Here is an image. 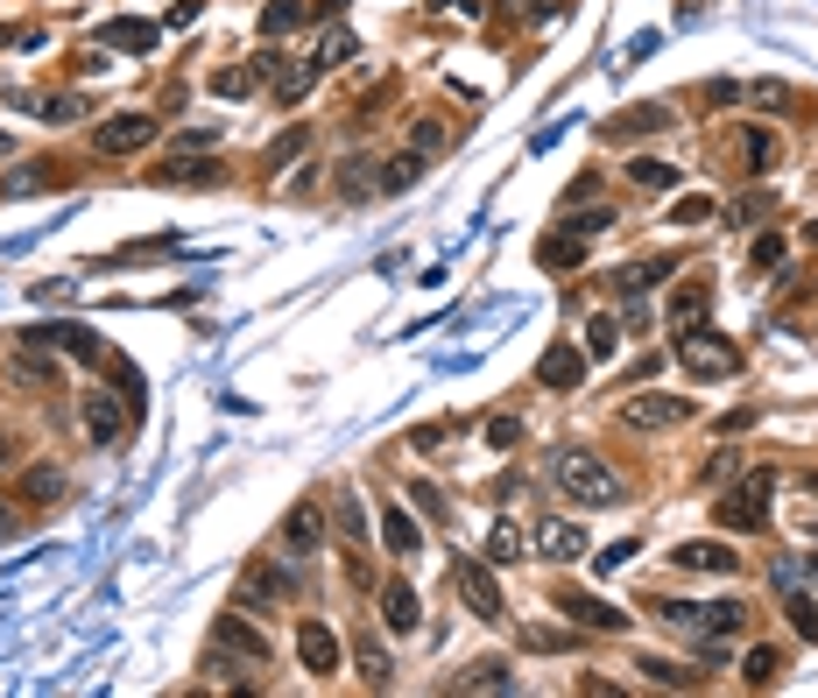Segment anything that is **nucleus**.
I'll return each instance as SVG.
<instances>
[{"mask_svg":"<svg viewBox=\"0 0 818 698\" xmlns=\"http://www.w3.org/2000/svg\"><path fill=\"white\" fill-rule=\"evenodd\" d=\"M572 635L564 628H523V649H537V657H550V649H564Z\"/></svg>","mask_w":818,"mask_h":698,"instance_id":"a18cd8bd","label":"nucleus"},{"mask_svg":"<svg viewBox=\"0 0 818 698\" xmlns=\"http://www.w3.org/2000/svg\"><path fill=\"white\" fill-rule=\"evenodd\" d=\"M706 304H712L706 282H684V290L671 296V318H677V324H698V318H706Z\"/></svg>","mask_w":818,"mask_h":698,"instance_id":"473e14b6","label":"nucleus"},{"mask_svg":"<svg viewBox=\"0 0 818 698\" xmlns=\"http://www.w3.org/2000/svg\"><path fill=\"white\" fill-rule=\"evenodd\" d=\"M219 642H227V649H247V657H269V642H261V628H247V621H241V607H233V614L227 621H219Z\"/></svg>","mask_w":818,"mask_h":698,"instance_id":"a878e982","label":"nucleus"},{"mask_svg":"<svg viewBox=\"0 0 818 698\" xmlns=\"http://www.w3.org/2000/svg\"><path fill=\"white\" fill-rule=\"evenodd\" d=\"M261 71H276V50H261V64H227V71L212 78V93H219V99H247V93L261 85Z\"/></svg>","mask_w":818,"mask_h":698,"instance_id":"f3484780","label":"nucleus"},{"mask_svg":"<svg viewBox=\"0 0 818 698\" xmlns=\"http://www.w3.org/2000/svg\"><path fill=\"white\" fill-rule=\"evenodd\" d=\"M628 184H643V191H671V184H677V170H671L663 156H635V162H628Z\"/></svg>","mask_w":818,"mask_h":698,"instance_id":"7c9ffc66","label":"nucleus"},{"mask_svg":"<svg viewBox=\"0 0 818 698\" xmlns=\"http://www.w3.org/2000/svg\"><path fill=\"white\" fill-rule=\"evenodd\" d=\"M777 677H783V657H777V649H748V657H741V685L769 691Z\"/></svg>","mask_w":818,"mask_h":698,"instance_id":"393cba45","label":"nucleus"},{"mask_svg":"<svg viewBox=\"0 0 818 698\" xmlns=\"http://www.w3.org/2000/svg\"><path fill=\"white\" fill-rule=\"evenodd\" d=\"M381 628L389 635H416L424 628V600L410 592V578H389V586H381Z\"/></svg>","mask_w":818,"mask_h":698,"instance_id":"9b49d317","label":"nucleus"},{"mask_svg":"<svg viewBox=\"0 0 818 698\" xmlns=\"http://www.w3.org/2000/svg\"><path fill=\"white\" fill-rule=\"evenodd\" d=\"M36 339L42 346H57L64 360H85V367H107V346H99L85 324H36Z\"/></svg>","mask_w":818,"mask_h":698,"instance_id":"f8f14e48","label":"nucleus"},{"mask_svg":"<svg viewBox=\"0 0 818 698\" xmlns=\"http://www.w3.org/2000/svg\"><path fill=\"white\" fill-rule=\"evenodd\" d=\"M805 572H811V578H818V558H805Z\"/></svg>","mask_w":818,"mask_h":698,"instance_id":"13d9d810","label":"nucleus"},{"mask_svg":"<svg viewBox=\"0 0 818 698\" xmlns=\"http://www.w3.org/2000/svg\"><path fill=\"white\" fill-rule=\"evenodd\" d=\"M353 663H361V677H367L375 691H389V685H395V663H389V649H381L375 635H361V642H353Z\"/></svg>","mask_w":818,"mask_h":698,"instance_id":"aec40b11","label":"nucleus"},{"mask_svg":"<svg viewBox=\"0 0 818 698\" xmlns=\"http://www.w3.org/2000/svg\"><path fill=\"white\" fill-rule=\"evenodd\" d=\"M628 558H635V543H614V551H607V558H593V564H600V572H621Z\"/></svg>","mask_w":818,"mask_h":698,"instance_id":"5fc2aeb1","label":"nucleus"},{"mask_svg":"<svg viewBox=\"0 0 818 698\" xmlns=\"http://www.w3.org/2000/svg\"><path fill=\"white\" fill-rule=\"evenodd\" d=\"M741 466V452H734V444H727V452H712L706 458V473H698V480H727V473H734Z\"/></svg>","mask_w":818,"mask_h":698,"instance_id":"de8ad7c7","label":"nucleus"},{"mask_svg":"<svg viewBox=\"0 0 818 698\" xmlns=\"http://www.w3.org/2000/svg\"><path fill=\"white\" fill-rule=\"evenodd\" d=\"M198 8H205V0H176V8H170V28H184V22H198Z\"/></svg>","mask_w":818,"mask_h":698,"instance_id":"6e6d98bb","label":"nucleus"},{"mask_svg":"<svg viewBox=\"0 0 818 698\" xmlns=\"http://www.w3.org/2000/svg\"><path fill=\"white\" fill-rule=\"evenodd\" d=\"M466 691H515L509 663H495V657H487V663H473V671H466Z\"/></svg>","mask_w":818,"mask_h":698,"instance_id":"c9c22d12","label":"nucleus"},{"mask_svg":"<svg viewBox=\"0 0 818 698\" xmlns=\"http://www.w3.org/2000/svg\"><path fill=\"white\" fill-rule=\"evenodd\" d=\"M783 614H791V628L805 635V642H818V600H811L805 586H791V592H783Z\"/></svg>","mask_w":818,"mask_h":698,"instance_id":"c85d7f7f","label":"nucleus"},{"mask_svg":"<svg viewBox=\"0 0 818 698\" xmlns=\"http://www.w3.org/2000/svg\"><path fill=\"white\" fill-rule=\"evenodd\" d=\"M677 360H684V375H692V381H727V375H741V346H734V339H720V332H706V324L677 332Z\"/></svg>","mask_w":818,"mask_h":698,"instance_id":"7ed1b4c3","label":"nucleus"},{"mask_svg":"<svg viewBox=\"0 0 818 698\" xmlns=\"http://www.w3.org/2000/svg\"><path fill=\"white\" fill-rule=\"evenodd\" d=\"M85 430H93L99 444H113L121 438V403H113V395H93V403H85Z\"/></svg>","mask_w":818,"mask_h":698,"instance_id":"bb28decb","label":"nucleus"},{"mask_svg":"<svg viewBox=\"0 0 818 698\" xmlns=\"http://www.w3.org/2000/svg\"><path fill=\"white\" fill-rule=\"evenodd\" d=\"M487 444H495V452H515V444H523V417H487Z\"/></svg>","mask_w":818,"mask_h":698,"instance_id":"a19ab883","label":"nucleus"},{"mask_svg":"<svg viewBox=\"0 0 818 698\" xmlns=\"http://www.w3.org/2000/svg\"><path fill=\"white\" fill-rule=\"evenodd\" d=\"M515 14H529V22H550V14H564V0H515Z\"/></svg>","mask_w":818,"mask_h":698,"instance_id":"8fccbe9b","label":"nucleus"},{"mask_svg":"<svg viewBox=\"0 0 818 698\" xmlns=\"http://www.w3.org/2000/svg\"><path fill=\"white\" fill-rule=\"evenodd\" d=\"M8 537H22V509H14V501H0V543Z\"/></svg>","mask_w":818,"mask_h":698,"instance_id":"864d4df0","label":"nucleus"},{"mask_svg":"<svg viewBox=\"0 0 818 698\" xmlns=\"http://www.w3.org/2000/svg\"><path fill=\"white\" fill-rule=\"evenodd\" d=\"M381 543H389V558H416V551H424L416 515H410V509H389V515H381Z\"/></svg>","mask_w":818,"mask_h":698,"instance_id":"a211bd4d","label":"nucleus"},{"mask_svg":"<svg viewBox=\"0 0 818 698\" xmlns=\"http://www.w3.org/2000/svg\"><path fill=\"white\" fill-rule=\"evenodd\" d=\"M205 148H219L212 127H198V135H176V162H184V156H205Z\"/></svg>","mask_w":818,"mask_h":698,"instance_id":"49530a36","label":"nucleus"},{"mask_svg":"<svg viewBox=\"0 0 818 698\" xmlns=\"http://www.w3.org/2000/svg\"><path fill=\"white\" fill-rule=\"evenodd\" d=\"M8 375H22V381H57V360L42 353V339H36V332H28V346L8 360Z\"/></svg>","mask_w":818,"mask_h":698,"instance_id":"4be33fe9","label":"nucleus"},{"mask_svg":"<svg viewBox=\"0 0 818 698\" xmlns=\"http://www.w3.org/2000/svg\"><path fill=\"white\" fill-rule=\"evenodd\" d=\"M769 487H777V473H748V480H741L734 487V494H727V501H712V515H720V529H748V537H755V529H762L769 523Z\"/></svg>","mask_w":818,"mask_h":698,"instance_id":"39448f33","label":"nucleus"},{"mask_svg":"<svg viewBox=\"0 0 818 698\" xmlns=\"http://www.w3.org/2000/svg\"><path fill=\"white\" fill-rule=\"evenodd\" d=\"M734 156H741V170H777V135H769V127H748V135L734 142Z\"/></svg>","mask_w":818,"mask_h":698,"instance_id":"412c9836","label":"nucleus"},{"mask_svg":"<svg viewBox=\"0 0 818 698\" xmlns=\"http://www.w3.org/2000/svg\"><path fill=\"white\" fill-rule=\"evenodd\" d=\"M0 466H8V438H0Z\"/></svg>","mask_w":818,"mask_h":698,"instance_id":"bf43d9fd","label":"nucleus"},{"mask_svg":"<svg viewBox=\"0 0 818 698\" xmlns=\"http://www.w3.org/2000/svg\"><path fill=\"white\" fill-rule=\"evenodd\" d=\"M282 543H290L296 558H310L325 543V515H318V501H296L290 509V523H282Z\"/></svg>","mask_w":818,"mask_h":698,"instance_id":"4468645a","label":"nucleus"},{"mask_svg":"<svg viewBox=\"0 0 818 698\" xmlns=\"http://www.w3.org/2000/svg\"><path fill=\"white\" fill-rule=\"evenodd\" d=\"M741 99H748V107H762V113H783V107H791V85H783V78H755Z\"/></svg>","mask_w":818,"mask_h":698,"instance_id":"f704fd0d","label":"nucleus"},{"mask_svg":"<svg viewBox=\"0 0 818 698\" xmlns=\"http://www.w3.org/2000/svg\"><path fill=\"white\" fill-rule=\"evenodd\" d=\"M614 346H621V324H614V318H593V324H586V353H593V360H607Z\"/></svg>","mask_w":818,"mask_h":698,"instance_id":"58836bf2","label":"nucleus"},{"mask_svg":"<svg viewBox=\"0 0 818 698\" xmlns=\"http://www.w3.org/2000/svg\"><path fill=\"white\" fill-rule=\"evenodd\" d=\"M550 487H558L564 501H578V509H621V473L607 466V458H593L586 444H558L550 452Z\"/></svg>","mask_w":818,"mask_h":698,"instance_id":"f257e3e1","label":"nucleus"},{"mask_svg":"<svg viewBox=\"0 0 818 698\" xmlns=\"http://www.w3.org/2000/svg\"><path fill=\"white\" fill-rule=\"evenodd\" d=\"M564 226H572L578 241H586V233H607V226H614V212H607V205H586V212H578V219H564Z\"/></svg>","mask_w":818,"mask_h":698,"instance_id":"79ce46f5","label":"nucleus"},{"mask_svg":"<svg viewBox=\"0 0 818 698\" xmlns=\"http://www.w3.org/2000/svg\"><path fill=\"white\" fill-rule=\"evenodd\" d=\"M339 191H346V198H367V191H381V176L361 170V156H346V170H339Z\"/></svg>","mask_w":818,"mask_h":698,"instance_id":"4c0bfd02","label":"nucleus"},{"mask_svg":"<svg viewBox=\"0 0 818 698\" xmlns=\"http://www.w3.org/2000/svg\"><path fill=\"white\" fill-rule=\"evenodd\" d=\"M444 14H466V22H480V14H487V0H444Z\"/></svg>","mask_w":818,"mask_h":698,"instance_id":"4d7b16f0","label":"nucleus"},{"mask_svg":"<svg viewBox=\"0 0 818 698\" xmlns=\"http://www.w3.org/2000/svg\"><path fill=\"white\" fill-rule=\"evenodd\" d=\"M452 586H459V600L473 607V621H509V600H501V586H495V572H487L480 558H459V572H452Z\"/></svg>","mask_w":818,"mask_h":698,"instance_id":"0eeeda50","label":"nucleus"},{"mask_svg":"<svg viewBox=\"0 0 818 698\" xmlns=\"http://www.w3.org/2000/svg\"><path fill=\"white\" fill-rule=\"evenodd\" d=\"M692 395H663V389H643V395H628L621 403V424L628 430H677V424H692Z\"/></svg>","mask_w":818,"mask_h":698,"instance_id":"423d86ee","label":"nucleus"},{"mask_svg":"<svg viewBox=\"0 0 818 698\" xmlns=\"http://www.w3.org/2000/svg\"><path fill=\"white\" fill-rule=\"evenodd\" d=\"M148 142H156V113H113V121H99V135H93L99 156H135Z\"/></svg>","mask_w":818,"mask_h":698,"instance_id":"1a4fd4ad","label":"nucleus"},{"mask_svg":"<svg viewBox=\"0 0 818 698\" xmlns=\"http://www.w3.org/2000/svg\"><path fill=\"white\" fill-rule=\"evenodd\" d=\"M107 50L148 57V50H156V22H113V28H107Z\"/></svg>","mask_w":818,"mask_h":698,"instance_id":"b1692460","label":"nucleus"},{"mask_svg":"<svg viewBox=\"0 0 818 698\" xmlns=\"http://www.w3.org/2000/svg\"><path fill=\"white\" fill-rule=\"evenodd\" d=\"M537 381L544 389H578V381H586V353H578L572 339H558V346L537 360Z\"/></svg>","mask_w":818,"mask_h":698,"instance_id":"ddd939ff","label":"nucleus"},{"mask_svg":"<svg viewBox=\"0 0 818 698\" xmlns=\"http://www.w3.org/2000/svg\"><path fill=\"white\" fill-rule=\"evenodd\" d=\"M410 501H416L424 515H444V494H438V487H410Z\"/></svg>","mask_w":818,"mask_h":698,"instance_id":"603ef678","label":"nucleus"},{"mask_svg":"<svg viewBox=\"0 0 818 698\" xmlns=\"http://www.w3.org/2000/svg\"><path fill=\"white\" fill-rule=\"evenodd\" d=\"M523 523H509V515H501V523L495 529H487V564H515V558H523Z\"/></svg>","mask_w":818,"mask_h":698,"instance_id":"5701e85b","label":"nucleus"},{"mask_svg":"<svg viewBox=\"0 0 818 698\" xmlns=\"http://www.w3.org/2000/svg\"><path fill=\"white\" fill-rule=\"evenodd\" d=\"M0 156H8V135H0Z\"/></svg>","mask_w":818,"mask_h":698,"instance_id":"052dcab7","label":"nucleus"},{"mask_svg":"<svg viewBox=\"0 0 818 698\" xmlns=\"http://www.w3.org/2000/svg\"><path fill=\"white\" fill-rule=\"evenodd\" d=\"M296 657L310 677H339V635L325 621H296Z\"/></svg>","mask_w":818,"mask_h":698,"instance_id":"9d476101","label":"nucleus"},{"mask_svg":"<svg viewBox=\"0 0 818 698\" xmlns=\"http://www.w3.org/2000/svg\"><path fill=\"white\" fill-rule=\"evenodd\" d=\"M233 607H241V614H282V607H290V572H282L276 558H255V564L241 572Z\"/></svg>","mask_w":818,"mask_h":698,"instance_id":"20e7f679","label":"nucleus"},{"mask_svg":"<svg viewBox=\"0 0 818 698\" xmlns=\"http://www.w3.org/2000/svg\"><path fill=\"white\" fill-rule=\"evenodd\" d=\"M564 614H572V628H600V635L628 628V614H614L607 600H578V592H564Z\"/></svg>","mask_w":818,"mask_h":698,"instance_id":"dca6fc26","label":"nucleus"},{"mask_svg":"<svg viewBox=\"0 0 818 698\" xmlns=\"http://www.w3.org/2000/svg\"><path fill=\"white\" fill-rule=\"evenodd\" d=\"M643 671H649V685H663V691H698V671H684V663H663V657H649Z\"/></svg>","mask_w":818,"mask_h":698,"instance_id":"72a5a7b5","label":"nucleus"},{"mask_svg":"<svg viewBox=\"0 0 818 698\" xmlns=\"http://www.w3.org/2000/svg\"><path fill=\"white\" fill-rule=\"evenodd\" d=\"M410 142H416V156H430V148H444V127H438V121H424Z\"/></svg>","mask_w":818,"mask_h":698,"instance_id":"3c124183","label":"nucleus"},{"mask_svg":"<svg viewBox=\"0 0 818 698\" xmlns=\"http://www.w3.org/2000/svg\"><path fill=\"white\" fill-rule=\"evenodd\" d=\"M657 621L698 649V642H727V635H734L741 621H748V607H741V600H720V607H684V600H663V607H657Z\"/></svg>","mask_w":818,"mask_h":698,"instance_id":"f03ea898","label":"nucleus"},{"mask_svg":"<svg viewBox=\"0 0 818 698\" xmlns=\"http://www.w3.org/2000/svg\"><path fill=\"white\" fill-rule=\"evenodd\" d=\"M14 501H36V509L64 501V473H57V466H28V473H22V487H14Z\"/></svg>","mask_w":818,"mask_h":698,"instance_id":"6ab92c4d","label":"nucleus"},{"mask_svg":"<svg viewBox=\"0 0 818 698\" xmlns=\"http://www.w3.org/2000/svg\"><path fill=\"white\" fill-rule=\"evenodd\" d=\"M529 551L558 558V564H572V558H586V551H593V537H586V523H572V515H550V523L529 529Z\"/></svg>","mask_w":818,"mask_h":698,"instance_id":"6e6552de","label":"nucleus"},{"mask_svg":"<svg viewBox=\"0 0 818 698\" xmlns=\"http://www.w3.org/2000/svg\"><path fill=\"white\" fill-rule=\"evenodd\" d=\"M706 219H712V198H706V191H692V198L671 205V226H706Z\"/></svg>","mask_w":818,"mask_h":698,"instance_id":"ea45409f","label":"nucleus"},{"mask_svg":"<svg viewBox=\"0 0 818 698\" xmlns=\"http://www.w3.org/2000/svg\"><path fill=\"white\" fill-rule=\"evenodd\" d=\"M353 50H361V42H353V36H325L318 64H325V71H339V64H353Z\"/></svg>","mask_w":818,"mask_h":698,"instance_id":"37998d69","label":"nucleus"},{"mask_svg":"<svg viewBox=\"0 0 818 698\" xmlns=\"http://www.w3.org/2000/svg\"><path fill=\"white\" fill-rule=\"evenodd\" d=\"M777 261H783V241H777V233H762V241H755V269H777Z\"/></svg>","mask_w":818,"mask_h":698,"instance_id":"09e8293b","label":"nucleus"},{"mask_svg":"<svg viewBox=\"0 0 818 698\" xmlns=\"http://www.w3.org/2000/svg\"><path fill=\"white\" fill-rule=\"evenodd\" d=\"M304 14H310L304 0H269V8H261V36H290Z\"/></svg>","mask_w":818,"mask_h":698,"instance_id":"2f4dec72","label":"nucleus"},{"mask_svg":"<svg viewBox=\"0 0 818 698\" xmlns=\"http://www.w3.org/2000/svg\"><path fill=\"white\" fill-rule=\"evenodd\" d=\"M671 564H677V572H712V578H727L741 558L727 551V543H677V551H671Z\"/></svg>","mask_w":818,"mask_h":698,"instance_id":"2eb2a0df","label":"nucleus"},{"mask_svg":"<svg viewBox=\"0 0 818 698\" xmlns=\"http://www.w3.org/2000/svg\"><path fill=\"white\" fill-rule=\"evenodd\" d=\"M85 113V99L78 93H57V99H42V121H78Z\"/></svg>","mask_w":818,"mask_h":698,"instance_id":"c03bdc74","label":"nucleus"},{"mask_svg":"<svg viewBox=\"0 0 818 698\" xmlns=\"http://www.w3.org/2000/svg\"><path fill=\"white\" fill-rule=\"evenodd\" d=\"M537 261L544 269H578V261H586V241H578V233H558V241L537 247Z\"/></svg>","mask_w":818,"mask_h":698,"instance_id":"c756f323","label":"nucleus"},{"mask_svg":"<svg viewBox=\"0 0 818 698\" xmlns=\"http://www.w3.org/2000/svg\"><path fill=\"white\" fill-rule=\"evenodd\" d=\"M310 78H318V64H276V107H296L310 93Z\"/></svg>","mask_w":818,"mask_h":698,"instance_id":"cd10ccee","label":"nucleus"},{"mask_svg":"<svg viewBox=\"0 0 818 698\" xmlns=\"http://www.w3.org/2000/svg\"><path fill=\"white\" fill-rule=\"evenodd\" d=\"M339 537H346V551L361 558V537H367V509H361V501H353V494L339 501Z\"/></svg>","mask_w":818,"mask_h":698,"instance_id":"e433bc0d","label":"nucleus"}]
</instances>
